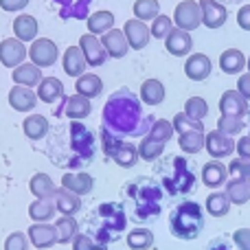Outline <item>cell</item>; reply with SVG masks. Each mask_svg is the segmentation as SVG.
<instances>
[{"instance_id": "7402d4cb", "label": "cell", "mask_w": 250, "mask_h": 250, "mask_svg": "<svg viewBox=\"0 0 250 250\" xmlns=\"http://www.w3.org/2000/svg\"><path fill=\"white\" fill-rule=\"evenodd\" d=\"M75 90H77V95L86 97V99H95V97H99L104 92V82L92 73H83L77 77Z\"/></svg>"}, {"instance_id": "7a4b0ae2", "label": "cell", "mask_w": 250, "mask_h": 250, "mask_svg": "<svg viewBox=\"0 0 250 250\" xmlns=\"http://www.w3.org/2000/svg\"><path fill=\"white\" fill-rule=\"evenodd\" d=\"M104 149H105V154H108L110 158L114 160V163L121 165V167H125V169L134 167V165H136V160H138L136 145H132V143L117 141V138L110 136L108 132H104Z\"/></svg>"}, {"instance_id": "d590c367", "label": "cell", "mask_w": 250, "mask_h": 250, "mask_svg": "<svg viewBox=\"0 0 250 250\" xmlns=\"http://www.w3.org/2000/svg\"><path fill=\"white\" fill-rule=\"evenodd\" d=\"M151 244H154V235L147 229H134L127 235V246L132 250H147Z\"/></svg>"}, {"instance_id": "c3c4849f", "label": "cell", "mask_w": 250, "mask_h": 250, "mask_svg": "<svg viewBox=\"0 0 250 250\" xmlns=\"http://www.w3.org/2000/svg\"><path fill=\"white\" fill-rule=\"evenodd\" d=\"M26 4H29V0H0V7L4 11H20Z\"/></svg>"}, {"instance_id": "74e56055", "label": "cell", "mask_w": 250, "mask_h": 250, "mask_svg": "<svg viewBox=\"0 0 250 250\" xmlns=\"http://www.w3.org/2000/svg\"><path fill=\"white\" fill-rule=\"evenodd\" d=\"M185 114L191 119H195V121H202V119L208 114V104L202 99V97H191V99H187V104H185Z\"/></svg>"}, {"instance_id": "8992f818", "label": "cell", "mask_w": 250, "mask_h": 250, "mask_svg": "<svg viewBox=\"0 0 250 250\" xmlns=\"http://www.w3.org/2000/svg\"><path fill=\"white\" fill-rule=\"evenodd\" d=\"M26 55H29V48L18 38H7L0 44V62H2V66H7V68L20 66Z\"/></svg>"}, {"instance_id": "e0dca14e", "label": "cell", "mask_w": 250, "mask_h": 250, "mask_svg": "<svg viewBox=\"0 0 250 250\" xmlns=\"http://www.w3.org/2000/svg\"><path fill=\"white\" fill-rule=\"evenodd\" d=\"M53 202H55V208L62 213V215H75V213L82 208V200H79L77 193H73V191L68 189H55V193H53Z\"/></svg>"}, {"instance_id": "52a82bcc", "label": "cell", "mask_w": 250, "mask_h": 250, "mask_svg": "<svg viewBox=\"0 0 250 250\" xmlns=\"http://www.w3.org/2000/svg\"><path fill=\"white\" fill-rule=\"evenodd\" d=\"M123 33H125V40H127V44L132 48H136V51L145 48L147 42H149V38H151L149 26H147L143 20H138V18H132V20L125 22Z\"/></svg>"}, {"instance_id": "484cf974", "label": "cell", "mask_w": 250, "mask_h": 250, "mask_svg": "<svg viewBox=\"0 0 250 250\" xmlns=\"http://www.w3.org/2000/svg\"><path fill=\"white\" fill-rule=\"evenodd\" d=\"M22 129H24L26 138L40 141V138H44L48 134V121H46V117H42V114H31V117L24 119Z\"/></svg>"}, {"instance_id": "e575fe53", "label": "cell", "mask_w": 250, "mask_h": 250, "mask_svg": "<svg viewBox=\"0 0 250 250\" xmlns=\"http://www.w3.org/2000/svg\"><path fill=\"white\" fill-rule=\"evenodd\" d=\"M207 211L211 213L213 217H224L229 215L230 211V200L226 193H220V191H215V193H211L207 198Z\"/></svg>"}, {"instance_id": "b9f144b4", "label": "cell", "mask_w": 250, "mask_h": 250, "mask_svg": "<svg viewBox=\"0 0 250 250\" xmlns=\"http://www.w3.org/2000/svg\"><path fill=\"white\" fill-rule=\"evenodd\" d=\"M173 29V26H171V20H169V18L167 16H163V13H158V16H156L154 18V22H151V35H156V38H167V35H169V31H171Z\"/></svg>"}, {"instance_id": "4316f807", "label": "cell", "mask_w": 250, "mask_h": 250, "mask_svg": "<svg viewBox=\"0 0 250 250\" xmlns=\"http://www.w3.org/2000/svg\"><path fill=\"white\" fill-rule=\"evenodd\" d=\"M165 99V86L158 79H147L141 86V101L147 105H158Z\"/></svg>"}, {"instance_id": "836d02e7", "label": "cell", "mask_w": 250, "mask_h": 250, "mask_svg": "<svg viewBox=\"0 0 250 250\" xmlns=\"http://www.w3.org/2000/svg\"><path fill=\"white\" fill-rule=\"evenodd\" d=\"M165 145H167V143L156 141V138L147 136V138H143V143L136 147V149H138V156H141L143 160H147V163H154L156 158H160V156H163Z\"/></svg>"}, {"instance_id": "816d5d0a", "label": "cell", "mask_w": 250, "mask_h": 250, "mask_svg": "<svg viewBox=\"0 0 250 250\" xmlns=\"http://www.w3.org/2000/svg\"><path fill=\"white\" fill-rule=\"evenodd\" d=\"M246 64H248V73H250V57H248V62H246Z\"/></svg>"}, {"instance_id": "ba28073f", "label": "cell", "mask_w": 250, "mask_h": 250, "mask_svg": "<svg viewBox=\"0 0 250 250\" xmlns=\"http://www.w3.org/2000/svg\"><path fill=\"white\" fill-rule=\"evenodd\" d=\"M26 235H29V242L40 250L55 246V242H57V230H55V226H51L48 222H35Z\"/></svg>"}, {"instance_id": "4fadbf2b", "label": "cell", "mask_w": 250, "mask_h": 250, "mask_svg": "<svg viewBox=\"0 0 250 250\" xmlns=\"http://www.w3.org/2000/svg\"><path fill=\"white\" fill-rule=\"evenodd\" d=\"M9 104L18 112H31L35 108V104H38V95L29 86H20L18 83V86H13L9 90Z\"/></svg>"}, {"instance_id": "1f68e13d", "label": "cell", "mask_w": 250, "mask_h": 250, "mask_svg": "<svg viewBox=\"0 0 250 250\" xmlns=\"http://www.w3.org/2000/svg\"><path fill=\"white\" fill-rule=\"evenodd\" d=\"M114 29V16L110 11H97L88 18V31L92 35H104Z\"/></svg>"}, {"instance_id": "3957f363", "label": "cell", "mask_w": 250, "mask_h": 250, "mask_svg": "<svg viewBox=\"0 0 250 250\" xmlns=\"http://www.w3.org/2000/svg\"><path fill=\"white\" fill-rule=\"evenodd\" d=\"M173 22L178 24V29L195 31L202 24V9H200V2H195V0H182L176 7V11H173Z\"/></svg>"}, {"instance_id": "7bdbcfd3", "label": "cell", "mask_w": 250, "mask_h": 250, "mask_svg": "<svg viewBox=\"0 0 250 250\" xmlns=\"http://www.w3.org/2000/svg\"><path fill=\"white\" fill-rule=\"evenodd\" d=\"M4 250H29V237L24 233H11L4 239Z\"/></svg>"}, {"instance_id": "8d00e7d4", "label": "cell", "mask_w": 250, "mask_h": 250, "mask_svg": "<svg viewBox=\"0 0 250 250\" xmlns=\"http://www.w3.org/2000/svg\"><path fill=\"white\" fill-rule=\"evenodd\" d=\"M160 13V4L158 0H136L134 2V16L138 18V20H154L156 16Z\"/></svg>"}, {"instance_id": "7c38bea8", "label": "cell", "mask_w": 250, "mask_h": 250, "mask_svg": "<svg viewBox=\"0 0 250 250\" xmlns=\"http://www.w3.org/2000/svg\"><path fill=\"white\" fill-rule=\"evenodd\" d=\"M220 112L244 119L248 114V99H244L239 90H226L220 99Z\"/></svg>"}, {"instance_id": "d6986e66", "label": "cell", "mask_w": 250, "mask_h": 250, "mask_svg": "<svg viewBox=\"0 0 250 250\" xmlns=\"http://www.w3.org/2000/svg\"><path fill=\"white\" fill-rule=\"evenodd\" d=\"M226 176H229V169L217 158H213L211 163H207L202 167V182L207 187H211V189H217V187L226 185Z\"/></svg>"}, {"instance_id": "f546056e", "label": "cell", "mask_w": 250, "mask_h": 250, "mask_svg": "<svg viewBox=\"0 0 250 250\" xmlns=\"http://www.w3.org/2000/svg\"><path fill=\"white\" fill-rule=\"evenodd\" d=\"M55 230H57V242L60 244H68L73 242L79 235V226L75 222L73 215H62L60 220L55 222Z\"/></svg>"}, {"instance_id": "9c48e42d", "label": "cell", "mask_w": 250, "mask_h": 250, "mask_svg": "<svg viewBox=\"0 0 250 250\" xmlns=\"http://www.w3.org/2000/svg\"><path fill=\"white\" fill-rule=\"evenodd\" d=\"M200 9H202V24L208 29H220L229 18L226 7L217 0H200Z\"/></svg>"}, {"instance_id": "f1b7e54d", "label": "cell", "mask_w": 250, "mask_h": 250, "mask_svg": "<svg viewBox=\"0 0 250 250\" xmlns=\"http://www.w3.org/2000/svg\"><path fill=\"white\" fill-rule=\"evenodd\" d=\"M55 215V202L53 198H38L29 207V217L33 222H48Z\"/></svg>"}, {"instance_id": "f35d334b", "label": "cell", "mask_w": 250, "mask_h": 250, "mask_svg": "<svg viewBox=\"0 0 250 250\" xmlns=\"http://www.w3.org/2000/svg\"><path fill=\"white\" fill-rule=\"evenodd\" d=\"M217 129L224 134H229V136H235V134H239L244 129V121L239 117H229V114H222L220 121H217Z\"/></svg>"}, {"instance_id": "5bb4252c", "label": "cell", "mask_w": 250, "mask_h": 250, "mask_svg": "<svg viewBox=\"0 0 250 250\" xmlns=\"http://www.w3.org/2000/svg\"><path fill=\"white\" fill-rule=\"evenodd\" d=\"M101 44H104L108 57H114V60H121V57L127 55V40H125V33L119 29H110L108 33L101 35Z\"/></svg>"}, {"instance_id": "30bf717a", "label": "cell", "mask_w": 250, "mask_h": 250, "mask_svg": "<svg viewBox=\"0 0 250 250\" xmlns=\"http://www.w3.org/2000/svg\"><path fill=\"white\" fill-rule=\"evenodd\" d=\"M79 48L83 51V57H86V62L90 66H101L105 60H108V53H105L101 40H97L92 33L82 35V40H79Z\"/></svg>"}, {"instance_id": "5b68a950", "label": "cell", "mask_w": 250, "mask_h": 250, "mask_svg": "<svg viewBox=\"0 0 250 250\" xmlns=\"http://www.w3.org/2000/svg\"><path fill=\"white\" fill-rule=\"evenodd\" d=\"M57 44L48 38H40V40H33L29 48V57L35 66L40 68H46V66H53L57 62Z\"/></svg>"}, {"instance_id": "d4e9b609", "label": "cell", "mask_w": 250, "mask_h": 250, "mask_svg": "<svg viewBox=\"0 0 250 250\" xmlns=\"http://www.w3.org/2000/svg\"><path fill=\"white\" fill-rule=\"evenodd\" d=\"M13 33L22 42H31L38 35V20L33 16H18L13 20Z\"/></svg>"}, {"instance_id": "44dd1931", "label": "cell", "mask_w": 250, "mask_h": 250, "mask_svg": "<svg viewBox=\"0 0 250 250\" xmlns=\"http://www.w3.org/2000/svg\"><path fill=\"white\" fill-rule=\"evenodd\" d=\"M62 97H64V83L55 77H42V82L38 83V99L44 104H55Z\"/></svg>"}, {"instance_id": "2e32d148", "label": "cell", "mask_w": 250, "mask_h": 250, "mask_svg": "<svg viewBox=\"0 0 250 250\" xmlns=\"http://www.w3.org/2000/svg\"><path fill=\"white\" fill-rule=\"evenodd\" d=\"M211 68H213L211 60H208L204 53H195V55H191L185 64V73L191 82H204V79L211 75Z\"/></svg>"}, {"instance_id": "f907efd6", "label": "cell", "mask_w": 250, "mask_h": 250, "mask_svg": "<svg viewBox=\"0 0 250 250\" xmlns=\"http://www.w3.org/2000/svg\"><path fill=\"white\" fill-rule=\"evenodd\" d=\"M246 169H248V176H250V160H248V163H246Z\"/></svg>"}, {"instance_id": "d6a6232c", "label": "cell", "mask_w": 250, "mask_h": 250, "mask_svg": "<svg viewBox=\"0 0 250 250\" xmlns=\"http://www.w3.org/2000/svg\"><path fill=\"white\" fill-rule=\"evenodd\" d=\"M178 145L185 154H198L200 149H204V132H198V129L182 132L178 138Z\"/></svg>"}, {"instance_id": "9a60e30c", "label": "cell", "mask_w": 250, "mask_h": 250, "mask_svg": "<svg viewBox=\"0 0 250 250\" xmlns=\"http://www.w3.org/2000/svg\"><path fill=\"white\" fill-rule=\"evenodd\" d=\"M226 195H229L230 204H246L250 200V178L248 176H230L226 182Z\"/></svg>"}, {"instance_id": "cb8c5ba5", "label": "cell", "mask_w": 250, "mask_h": 250, "mask_svg": "<svg viewBox=\"0 0 250 250\" xmlns=\"http://www.w3.org/2000/svg\"><path fill=\"white\" fill-rule=\"evenodd\" d=\"M220 68L224 70L226 75H237L246 68V57H244L242 51L237 48H229L220 55Z\"/></svg>"}, {"instance_id": "7dc6e473", "label": "cell", "mask_w": 250, "mask_h": 250, "mask_svg": "<svg viewBox=\"0 0 250 250\" xmlns=\"http://www.w3.org/2000/svg\"><path fill=\"white\" fill-rule=\"evenodd\" d=\"M237 24L242 26L244 31H250V4H244L237 13Z\"/></svg>"}, {"instance_id": "681fc988", "label": "cell", "mask_w": 250, "mask_h": 250, "mask_svg": "<svg viewBox=\"0 0 250 250\" xmlns=\"http://www.w3.org/2000/svg\"><path fill=\"white\" fill-rule=\"evenodd\" d=\"M237 90H239V95H242L244 99L250 101V73H246V75H242V77H239Z\"/></svg>"}, {"instance_id": "6da1fadb", "label": "cell", "mask_w": 250, "mask_h": 250, "mask_svg": "<svg viewBox=\"0 0 250 250\" xmlns=\"http://www.w3.org/2000/svg\"><path fill=\"white\" fill-rule=\"evenodd\" d=\"M169 224H171V233L178 239H195L204 229L202 207L187 200L178 208H173L171 217H169Z\"/></svg>"}, {"instance_id": "603a6c76", "label": "cell", "mask_w": 250, "mask_h": 250, "mask_svg": "<svg viewBox=\"0 0 250 250\" xmlns=\"http://www.w3.org/2000/svg\"><path fill=\"white\" fill-rule=\"evenodd\" d=\"M13 82L20 83V86H38L40 82H42V68L40 66H35L33 62L31 64H20L13 68Z\"/></svg>"}, {"instance_id": "ab89813d", "label": "cell", "mask_w": 250, "mask_h": 250, "mask_svg": "<svg viewBox=\"0 0 250 250\" xmlns=\"http://www.w3.org/2000/svg\"><path fill=\"white\" fill-rule=\"evenodd\" d=\"M173 129H178V134L191 132V129L204 132V125H202V121H195V119L187 117L185 112H180V114H176V119H173Z\"/></svg>"}, {"instance_id": "8fae6325", "label": "cell", "mask_w": 250, "mask_h": 250, "mask_svg": "<svg viewBox=\"0 0 250 250\" xmlns=\"http://www.w3.org/2000/svg\"><path fill=\"white\" fill-rule=\"evenodd\" d=\"M165 48L176 57H185L189 55V51L193 48V40H191L189 31L185 29H171L169 35L165 38Z\"/></svg>"}, {"instance_id": "ee69618b", "label": "cell", "mask_w": 250, "mask_h": 250, "mask_svg": "<svg viewBox=\"0 0 250 250\" xmlns=\"http://www.w3.org/2000/svg\"><path fill=\"white\" fill-rule=\"evenodd\" d=\"M233 242L239 250H250V229H237L233 233Z\"/></svg>"}, {"instance_id": "277c9868", "label": "cell", "mask_w": 250, "mask_h": 250, "mask_svg": "<svg viewBox=\"0 0 250 250\" xmlns=\"http://www.w3.org/2000/svg\"><path fill=\"white\" fill-rule=\"evenodd\" d=\"M237 143L233 141V136L220 132V129H213V132L204 134V149L208 151L211 158H226L235 151Z\"/></svg>"}, {"instance_id": "bcb514c9", "label": "cell", "mask_w": 250, "mask_h": 250, "mask_svg": "<svg viewBox=\"0 0 250 250\" xmlns=\"http://www.w3.org/2000/svg\"><path fill=\"white\" fill-rule=\"evenodd\" d=\"M235 151L239 154V158L242 160H250V136L239 138V143L235 145Z\"/></svg>"}, {"instance_id": "ffe728a7", "label": "cell", "mask_w": 250, "mask_h": 250, "mask_svg": "<svg viewBox=\"0 0 250 250\" xmlns=\"http://www.w3.org/2000/svg\"><path fill=\"white\" fill-rule=\"evenodd\" d=\"M62 187L82 198V195H88L92 191L95 180H92V176H88V173H66V176L62 178Z\"/></svg>"}, {"instance_id": "4dcf8cb0", "label": "cell", "mask_w": 250, "mask_h": 250, "mask_svg": "<svg viewBox=\"0 0 250 250\" xmlns=\"http://www.w3.org/2000/svg\"><path fill=\"white\" fill-rule=\"evenodd\" d=\"M29 189L35 198H53V193H55V182L51 180L48 173H35L29 182Z\"/></svg>"}, {"instance_id": "83f0119b", "label": "cell", "mask_w": 250, "mask_h": 250, "mask_svg": "<svg viewBox=\"0 0 250 250\" xmlns=\"http://www.w3.org/2000/svg\"><path fill=\"white\" fill-rule=\"evenodd\" d=\"M90 112H92V104H90V99H86V97L73 95L68 101H66V114H68L73 121H82V119H86Z\"/></svg>"}, {"instance_id": "f6af8a7d", "label": "cell", "mask_w": 250, "mask_h": 250, "mask_svg": "<svg viewBox=\"0 0 250 250\" xmlns=\"http://www.w3.org/2000/svg\"><path fill=\"white\" fill-rule=\"evenodd\" d=\"M73 250H95V244L88 235H77L73 239Z\"/></svg>"}, {"instance_id": "60d3db41", "label": "cell", "mask_w": 250, "mask_h": 250, "mask_svg": "<svg viewBox=\"0 0 250 250\" xmlns=\"http://www.w3.org/2000/svg\"><path fill=\"white\" fill-rule=\"evenodd\" d=\"M147 136L156 138V141L167 143L169 138L173 136V123H169V121H165V119H160V121H156L154 125H151V129H149V134H147Z\"/></svg>"}, {"instance_id": "ac0fdd59", "label": "cell", "mask_w": 250, "mask_h": 250, "mask_svg": "<svg viewBox=\"0 0 250 250\" xmlns=\"http://www.w3.org/2000/svg\"><path fill=\"white\" fill-rule=\"evenodd\" d=\"M62 64H64V70L66 75H70V77H79V75L86 73V57H83V51L79 46H68L64 53V60H62Z\"/></svg>"}]
</instances>
